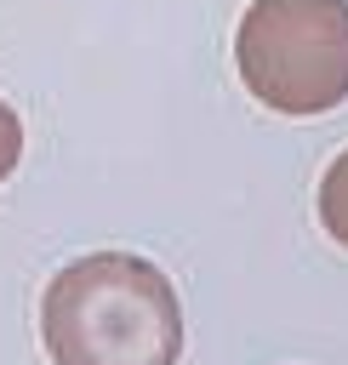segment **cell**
Listing matches in <instances>:
<instances>
[{
	"label": "cell",
	"instance_id": "1",
	"mask_svg": "<svg viewBox=\"0 0 348 365\" xmlns=\"http://www.w3.org/2000/svg\"><path fill=\"white\" fill-rule=\"evenodd\" d=\"M51 365H177L183 308L171 279L131 251H91L51 274L40 297Z\"/></svg>",
	"mask_w": 348,
	"mask_h": 365
},
{
	"label": "cell",
	"instance_id": "2",
	"mask_svg": "<svg viewBox=\"0 0 348 365\" xmlns=\"http://www.w3.org/2000/svg\"><path fill=\"white\" fill-rule=\"evenodd\" d=\"M234 63L262 108L331 114L348 103V0H251Z\"/></svg>",
	"mask_w": 348,
	"mask_h": 365
},
{
	"label": "cell",
	"instance_id": "3",
	"mask_svg": "<svg viewBox=\"0 0 348 365\" xmlns=\"http://www.w3.org/2000/svg\"><path fill=\"white\" fill-rule=\"evenodd\" d=\"M319 222H325V234L337 240V245H348V148L325 165V177H319Z\"/></svg>",
	"mask_w": 348,
	"mask_h": 365
},
{
	"label": "cell",
	"instance_id": "4",
	"mask_svg": "<svg viewBox=\"0 0 348 365\" xmlns=\"http://www.w3.org/2000/svg\"><path fill=\"white\" fill-rule=\"evenodd\" d=\"M17 160H23V120H17V108L0 97V182L17 171Z\"/></svg>",
	"mask_w": 348,
	"mask_h": 365
}]
</instances>
